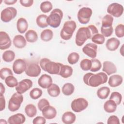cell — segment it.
<instances>
[{
	"mask_svg": "<svg viewBox=\"0 0 124 124\" xmlns=\"http://www.w3.org/2000/svg\"><path fill=\"white\" fill-rule=\"evenodd\" d=\"M98 33V29L93 25L81 27L76 33L75 43L78 46H82L88 39H91L93 36Z\"/></svg>",
	"mask_w": 124,
	"mask_h": 124,
	"instance_id": "cell-1",
	"label": "cell"
},
{
	"mask_svg": "<svg viewBox=\"0 0 124 124\" xmlns=\"http://www.w3.org/2000/svg\"><path fill=\"white\" fill-rule=\"evenodd\" d=\"M108 79V75L104 72H99L96 74L87 73L84 75L83 78L85 84L92 87H96L106 83Z\"/></svg>",
	"mask_w": 124,
	"mask_h": 124,
	"instance_id": "cell-2",
	"label": "cell"
},
{
	"mask_svg": "<svg viewBox=\"0 0 124 124\" xmlns=\"http://www.w3.org/2000/svg\"><path fill=\"white\" fill-rule=\"evenodd\" d=\"M61 63L51 61L47 58H43L40 61V66L45 71L52 75H59Z\"/></svg>",
	"mask_w": 124,
	"mask_h": 124,
	"instance_id": "cell-3",
	"label": "cell"
},
{
	"mask_svg": "<svg viewBox=\"0 0 124 124\" xmlns=\"http://www.w3.org/2000/svg\"><path fill=\"white\" fill-rule=\"evenodd\" d=\"M77 28V24L73 20L66 21L60 32V36L64 40H68L71 38Z\"/></svg>",
	"mask_w": 124,
	"mask_h": 124,
	"instance_id": "cell-4",
	"label": "cell"
},
{
	"mask_svg": "<svg viewBox=\"0 0 124 124\" xmlns=\"http://www.w3.org/2000/svg\"><path fill=\"white\" fill-rule=\"evenodd\" d=\"M62 17V11L58 8L54 9L47 16V23L51 27L57 28L60 26Z\"/></svg>",
	"mask_w": 124,
	"mask_h": 124,
	"instance_id": "cell-5",
	"label": "cell"
},
{
	"mask_svg": "<svg viewBox=\"0 0 124 124\" xmlns=\"http://www.w3.org/2000/svg\"><path fill=\"white\" fill-rule=\"evenodd\" d=\"M23 101V96L17 92L14 93L8 102V108L10 111L14 112L19 109Z\"/></svg>",
	"mask_w": 124,
	"mask_h": 124,
	"instance_id": "cell-6",
	"label": "cell"
},
{
	"mask_svg": "<svg viewBox=\"0 0 124 124\" xmlns=\"http://www.w3.org/2000/svg\"><path fill=\"white\" fill-rule=\"evenodd\" d=\"M92 13V10L89 7H83L80 8L77 16L78 21L82 24H87L90 21Z\"/></svg>",
	"mask_w": 124,
	"mask_h": 124,
	"instance_id": "cell-7",
	"label": "cell"
},
{
	"mask_svg": "<svg viewBox=\"0 0 124 124\" xmlns=\"http://www.w3.org/2000/svg\"><path fill=\"white\" fill-rule=\"evenodd\" d=\"M88 106V102L84 98H78L72 101L71 107L75 112H80L85 110Z\"/></svg>",
	"mask_w": 124,
	"mask_h": 124,
	"instance_id": "cell-8",
	"label": "cell"
},
{
	"mask_svg": "<svg viewBox=\"0 0 124 124\" xmlns=\"http://www.w3.org/2000/svg\"><path fill=\"white\" fill-rule=\"evenodd\" d=\"M17 13V10L15 8L13 7H7L1 12V20L4 22H9L16 16Z\"/></svg>",
	"mask_w": 124,
	"mask_h": 124,
	"instance_id": "cell-9",
	"label": "cell"
},
{
	"mask_svg": "<svg viewBox=\"0 0 124 124\" xmlns=\"http://www.w3.org/2000/svg\"><path fill=\"white\" fill-rule=\"evenodd\" d=\"M107 11L109 15H111L112 16L119 17L122 15L124 11V8L122 5L118 3L114 2L108 5Z\"/></svg>",
	"mask_w": 124,
	"mask_h": 124,
	"instance_id": "cell-10",
	"label": "cell"
},
{
	"mask_svg": "<svg viewBox=\"0 0 124 124\" xmlns=\"http://www.w3.org/2000/svg\"><path fill=\"white\" fill-rule=\"evenodd\" d=\"M32 84V82L31 79H24L18 82V85L16 87V90L18 93L22 94L31 88Z\"/></svg>",
	"mask_w": 124,
	"mask_h": 124,
	"instance_id": "cell-11",
	"label": "cell"
},
{
	"mask_svg": "<svg viewBox=\"0 0 124 124\" xmlns=\"http://www.w3.org/2000/svg\"><path fill=\"white\" fill-rule=\"evenodd\" d=\"M27 67V63L24 60L18 59L13 63V70L15 74L20 75L25 71Z\"/></svg>",
	"mask_w": 124,
	"mask_h": 124,
	"instance_id": "cell-12",
	"label": "cell"
},
{
	"mask_svg": "<svg viewBox=\"0 0 124 124\" xmlns=\"http://www.w3.org/2000/svg\"><path fill=\"white\" fill-rule=\"evenodd\" d=\"M26 74L30 77H37L41 72V67L36 63H31L27 66L25 70Z\"/></svg>",
	"mask_w": 124,
	"mask_h": 124,
	"instance_id": "cell-13",
	"label": "cell"
},
{
	"mask_svg": "<svg viewBox=\"0 0 124 124\" xmlns=\"http://www.w3.org/2000/svg\"><path fill=\"white\" fill-rule=\"evenodd\" d=\"M97 46L93 43L87 44L83 48L82 51L87 56L94 59L96 57Z\"/></svg>",
	"mask_w": 124,
	"mask_h": 124,
	"instance_id": "cell-14",
	"label": "cell"
},
{
	"mask_svg": "<svg viewBox=\"0 0 124 124\" xmlns=\"http://www.w3.org/2000/svg\"><path fill=\"white\" fill-rule=\"evenodd\" d=\"M12 41L9 35L5 31L0 32V49L5 50L9 48L11 45Z\"/></svg>",
	"mask_w": 124,
	"mask_h": 124,
	"instance_id": "cell-15",
	"label": "cell"
},
{
	"mask_svg": "<svg viewBox=\"0 0 124 124\" xmlns=\"http://www.w3.org/2000/svg\"><path fill=\"white\" fill-rule=\"evenodd\" d=\"M38 84L41 88L47 89L52 84V79L49 75L43 74L39 78Z\"/></svg>",
	"mask_w": 124,
	"mask_h": 124,
	"instance_id": "cell-16",
	"label": "cell"
},
{
	"mask_svg": "<svg viewBox=\"0 0 124 124\" xmlns=\"http://www.w3.org/2000/svg\"><path fill=\"white\" fill-rule=\"evenodd\" d=\"M42 113L44 117L46 119H52L57 115V110L53 106L48 105L46 107L42 110Z\"/></svg>",
	"mask_w": 124,
	"mask_h": 124,
	"instance_id": "cell-17",
	"label": "cell"
},
{
	"mask_svg": "<svg viewBox=\"0 0 124 124\" xmlns=\"http://www.w3.org/2000/svg\"><path fill=\"white\" fill-rule=\"evenodd\" d=\"M102 71L107 75H110L117 72V68L115 65L111 62L105 61L103 62Z\"/></svg>",
	"mask_w": 124,
	"mask_h": 124,
	"instance_id": "cell-18",
	"label": "cell"
},
{
	"mask_svg": "<svg viewBox=\"0 0 124 124\" xmlns=\"http://www.w3.org/2000/svg\"><path fill=\"white\" fill-rule=\"evenodd\" d=\"M26 118L21 113H16L11 116L8 119V123L9 124H22L25 123Z\"/></svg>",
	"mask_w": 124,
	"mask_h": 124,
	"instance_id": "cell-19",
	"label": "cell"
},
{
	"mask_svg": "<svg viewBox=\"0 0 124 124\" xmlns=\"http://www.w3.org/2000/svg\"><path fill=\"white\" fill-rule=\"evenodd\" d=\"M120 44V42L119 39L115 37H112L108 39L106 43V46L108 50L113 51L118 48Z\"/></svg>",
	"mask_w": 124,
	"mask_h": 124,
	"instance_id": "cell-20",
	"label": "cell"
},
{
	"mask_svg": "<svg viewBox=\"0 0 124 124\" xmlns=\"http://www.w3.org/2000/svg\"><path fill=\"white\" fill-rule=\"evenodd\" d=\"M123 77L119 75H113L108 78V84L111 87H116L122 83Z\"/></svg>",
	"mask_w": 124,
	"mask_h": 124,
	"instance_id": "cell-21",
	"label": "cell"
},
{
	"mask_svg": "<svg viewBox=\"0 0 124 124\" xmlns=\"http://www.w3.org/2000/svg\"><path fill=\"white\" fill-rule=\"evenodd\" d=\"M73 70L72 67L68 65H64L62 63L61 64V68L59 72V75L62 78H68L72 76Z\"/></svg>",
	"mask_w": 124,
	"mask_h": 124,
	"instance_id": "cell-22",
	"label": "cell"
},
{
	"mask_svg": "<svg viewBox=\"0 0 124 124\" xmlns=\"http://www.w3.org/2000/svg\"><path fill=\"white\" fill-rule=\"evenodd\" d=\"M76 119V115L71 111L64 112L62 117V121L65 124H72L75 122Z\"/></svg>",
	"mask_w": 124,
	"mask_h": 124,
	"instance_id": "cell-23",
	"label": "cell"
},
{
	"mask_svg": "<svg viewBox=\"0 0 124 124\" xmlns=\"http://www.w3.org/2000/svg\"><path fill=\"white\" fill-rule=\"evenodd\" d=\"M13 44L14 46L18 48H22L26 46V40L21 35H16L13 38Z\"/></svg>",
	"mask_w": 124,
	"mask_h": 124,
	"instance_id": "cell-24",
	"label": "cell"
},
{
	"mask_svg": "<svg viewBox=\"0 0 124 124\" xmlns=\"http://www.w3.org/2000/svg\"><path fill=\"white\" fill-rule=\"evenodd\" d=\"M16 28L19 33L25 32L28 28V23L26 19L23 17L19 18L16 22Z\"/></svg>",
	"mask_w": 124,
	"mask_h": 124,
	"instance_id": "cell-25",
	"label": "cell"
},
{
	"mask_svg": "<svg viewBox=\"0 0 124 124\" xmlns=\"http://www.w3.org/2000/svg\"><path fill=\"white\" fill-rule=\"evenodd\" d=\"M117 106V105L114 101L109 99L105 102L103 107L106 112L108 113H112L116 111Z\"/></svg>",
	"mask_w": 124,
	"mask_h": 124,
	"instance_id": "cell-26",
	"label": "cell"
},
{
	"mask_svg": "<svg viewBox=\"0 0 124 124\" xmlns=\"http://www.w3.org/2000/svg\"><path fill=\"white\" fill-rule=\"evenodd\" d=\"M48 94L53 97H56L59 95L61 93L60 87L56 84L52 83L47 89Z\"/></svg>",
	"mask_w": 124,
	"mask_h": 124,
	"instance_id": "cell-27",
	"label": "cell"
},
{
	"mask_svg": "<svg viewBox=\"0 0 124 124\" xmlns=\"http://www.w3.org/2000/svg\"><path fill=\"white\" fill-rule=\"evenodd\" d=\"M47 16L46 15L41 14L39 15L36 19L37 26L41 28H45L48 26L47 23Z\"/></svg>",
	"mask_w": 124,
	"mask_h": 124,
	"instance_id": "cell-28",
	"label": "cell"
},
{
	"mask_svg": "<svg viewBox=\"0 0 124 124\" xmlns=\"http://www.w3.org/2000/svg\"><path fill=\"white\" fill-rule=\"evenodd\" d=\"M25 36L26 41L30 43H34L38 39L37 33L33 30H28L26 32Z\"/></svg>",
	"mask_w": 124,
	"mask_h": 124,
	"instance_id": "cell-29",
	"label": "cell"
},
{
	"mask_svg": "<svg viewBox=\"0 0 124 124\" xmlns=\"http://www.w3.org/2000/svg\"><path fill=\"white\" fill-rule=\"evenodd\" d=\"M110 92V89L108 87H102L98 89L97 91V96L101 99H105L108 98Z\"/></svg>",
	"mask_w": 124,
	"mask_h": 124,
	"instance_id": "cell-30",
	"label": "cell"
},
{
	"mask_svg": "<svg viewBox=\"0 0 124 124\" xmlns=\"http://www.w3.org/2000/svg\"><path fill=\"white\" fill-rule=\"evenodd\" d=\"M25 112L29 117H33L37 114L36 108L34 105L32 104H28L25 108Z\"/></svg>",
	"mask_w": 124,
	"mask_h": 124,
	"instance_id": "cell-31",
	"label": "cell"
},
{
	"mask_svg": "<svg viewBox=\"0 0 124 124\" xmlns=\"http://www.w3.org/2000/svg\"><path fill=\"white\" fill-rule=\"evenodd\" d=\"M53 36V32L51 30L46 29L43 31L40 34V38L42 40L45 42L50 41Z\"/></svg>",
	"mask_w": 124,
	"mask_h": 124,
	"instance_id": "cell-32",
	"label": "cell"
},
{
	"mask_svg": "<svg viewBox=\"0 0 124 124\" xmlns=\"http://www.w3.org/2000/svg\"><path fill=\"white\" fill-rule=\"evenodd\" d=\"M75 91V87L71 83H65L62 87V93L66 96H69L73 94Z\"/></svg>",
	"mask_w": 124,
	"mask_h": 124,
	"instance_id": "cell-33",
	"label": "cell"
},
{
	"mask_svg": "<svg viewBox=\"0 0 124 124\" xmlns=\"http://www.w3.org/2000/svg\"><path fill=\"white\" fill-rule=\"evenodd\" d=\"M3 60L7 62H10L14 61L15 58V52L11 50L5 51L2 55Z\"/></svg>",
	"mask_w": 124,
	"mask_h": 124,
	"instance_id": "cell-34",
	"label": "cell"
},
{
	"mask_svg": "<svg viewBox=\"0 0 124 124\" xmlns=\"http://www.w3.org/2000/svg\"><path fill=\"white\" fill-rule=\"evenodd\" d=\"M113 17L111 15H106L102 18V26L103 27H112L113 22Z\"/></svg>",
	"mask_w": 124,
	"mask_h": 124,
	"instance_id": "cell-35",
	"label": "cell"
},
{
	"mask_svg": "<svg viewBox=\"0 0 124 124\" xmlns=\"http://www.w3.org/2000/svg\"><path fill=\"white\" fill-rule=\"evenodd\" d=\"M5 82L7 86L10 88H14L18 85L17 79L13 76H10L5 79Z\"/></svg>",
	"mask_w": 124,
	"mask_h": 124,
	"instance_id": "cell-36",
	"label": "cell"
},
{
	"mask_svg": "<svg viewBox=\"0 0 124 124\" xmlns=\"http://www.w3.org/2000/svg\"><path fill=\"white\" fill-rule=\"evenodd\" d=\"M53 6L51 2L49 1H45L42 2L40 6L42 12L44 13H48L52 9Z\"/></svg>",
	"mask_w": 124,
	"mask_h": 124,
	"instance_id": "cell-37",
	"label": "cell"
},
{
	"mask_svg": "<svg viewBox=\"0 0 124 124\" xmlns=\"http://www.w3.org/2000/svg\"><path fill=\"white\" fill-rule=\"evenodd\" d=\"M91 60L92 62V66L90 70L93 72L99 71L102 67V64L100 61L95 58L92 59Z\"/></svg>",
	"mask_w": 124,
	"mask_h": 124,
	"instance_id": "cell-38",
	"label": "cell"
},
{
	"mask_svg": "<svg viewBox=\"0 0 124 124\" xmlns=\"http://www.w3.org/2000/svg\"><path fill=\"white\" fill-rule=\"evenodd\" d=\"M79 59V54L75 52L70 53L67 57V61L70 64H75L77 63Z\"/></svg>",
	"mask_w": 124,
	"mask_h": 124,
	"instance_id": "cell-39",
	"label": "cell"
},
{
	"mask_svg": "<svg viewBox=\"0 0 124 124\" xmlns=\"http://www.w3.org/2000/svg\"><path fill=\"white\" fill-rule=\"evenodd\" d=\"M91 40L93 43L98 45H102L105 42V38L102 34L98 33L93 36Z\"/></svg>",
	"mask_w": 124,
	"mask_h": 124,
	"instance_id": "cell-40",
	"label": "cell"
},
{
	"mask_svg": "<svg viewBox=\"0 0 124 124\" xmlns=\"http://www.w3.org/2000/svg\"><path fill=\"white\" fill-rule=\"evenodd\" d=\"M43 92L41 89L35 88L32 89L30 92V96L33 99H37L40 98L42 95Z\"/></svg>",
	"mask_w": 124,
	"mask_h": 124,
	"instance_id": "cell-41",
	"label": "cell"
},
{
	"mask_svg": "<svg viewBox=\"0 0 124 124\" xmlns=\"http://www.w3.org/2000/svg\"><path fill=\"white\" fill-rule=\"evenodd\" d=\"M109 99L114 101L117 105L121 104L122 100V94L118 92H112L109 97Z\"/></svg>",
	"mask_w": 124,
	"mask_h": 124,
	"instance_id": "cell-42",
	"label": "cell"
},
{
	"mask_svg": "<svg viewBox=\"0 0 124 124\" xmlns=\"http://www.w3.org/2000/svg\"><path fill=\"white\" fill-rule=\"evenodd\" d=\"M92 66V62L91 60L84 59L80 62V67L83 71L90 70Z\"/></svg>",
	"mask_w": 124,
	"mask_h": 124,
	"instance_id": "cell-43",
	"label": "cell"
},
{
	"mask_svg": "<svg viewBox=\"0 0 124 124\" xmlns=\"http://www.w3.org/2000/svg\"><path fill=\"white\" fill-rule=\"evenodd\" d=\"M10 76H13V72L11 69L7 67H4L0 69V77L1 79L4 80Z\"/></svg>",
	"mask_w": 124,
	"mask_h": 124,
	"instance_id": "cell-44",
	"label": "cell"
},
{
	"mask_svg": "<svg viewBox=\"0 0 124 124\" xmlns=\"http://www.w3.org/2000/svg\"><path fill=\"white\" fill-rule=\"evenodd\" d=\"M115 33L118 38H122L124 36V25L122 24L118 25L115 29Z\"/></svg>",
	"mask_w": 124,
	"mask_h": 124,
	"instance_id": "cell-45",
	"label": "cell"
},
{
	"mask_svg": "<svg viewBox=\"0 0 124 124\" xmlns=\"http://www.w3.org/2000/svg\"><path fill=\"white\" fill-rule=\"evenodd\" d=\"M101 32L102 34L106 37H109L112 35L113 32V29L112 27H101Z\"/></svg>",
	"mask_w": 124,
	"mask_h": 124,
	"instance_id": "cell-46",
	"label": "cell"
},
{
	"mask_svg": "<svg viewBox=\"0 0 124 124\" xmlns=\"http://www.w3.org/2000/svg\"><path fill=\"white\" fill-rule=\"evenodd\" d=\"M50 105L49 102L48 101L45 99V98H42L40 99L37 104V107L38 109L40 111H41L46 106Z\"/></svg>",
	"mask_w": 124,
	"mask_h": 124,
	"instance_id": "cell-47",
	"label": "cell"
},
{
	"mask_svg": "<svg viewBox=\"0 0 124 124\" xmlns=\"http://www.w3.org/2000/svg\"><path fill=\"white\" fill-rule=\"evenodd\" d=\"M108 124H119L120 121L118 117L115 115L110 116L108 119Z\"/></svg>",
	"mask_w": 124,
	"mask_h": 124,
	"instance_id": "cell-48",
	"label": "cell"
},
{
	"mask_svg": "<svg viewBox=\"0 0 124 124\" xmlns=\"http://www.w3.org/2000/svg\"><path fill=\"white\" fill-rule=\"evenodd\" d=\"M46 123V118L42 116H37L34 118L32 121V123L33 124H45Z\"/></svg>",
	"mask_w": 124,
	"mask_h": 124,
	"instance_id": "cell-49",
	"label": "cell"
},
{
	"mask_svg": "<svg viewBox=\"0 0 124 124\" xmlns=\"http://www.w3.org/2000/svg\"><path fill=\"white\" fill-rule=\"evenodd\" d=\"M19 2L22 6L29 7L32 5L34 1L33 0H20Z\"/></svg>",
	"mask_w": 124,
	"mask_h": 124,
	"instance_id": "cell-50",
	"label": "cell"
},
{
	"mask_svg": "<svg viewBox=\"0 0 124 124\" xmlns=\"http://www.w3.org/2000/svg\"><path fill=\"white\" fill-rule=\"evenodd\" d=\"M0 111H1L5 108V105H6V102L5 98L3 96V95H0Z\"/></svg>",
	"mask_w": 124,
	"mask_h": 124,
	"instance_id": "cell-51",
	"label": "cell"
},
{
	"mask_svg": "<svg viewBox=\"0 0 124 124\" xmlns=\"http://www.w3.org/2000/svg\"><path fill=\"white\" fill-rule=\"evenodd\" d=\"M3 1L7 5H13L17 2V0H4Z\"/></svg>",
	"mask_w": 124,
	"mask_h": 124,
	"instance_id": "cell-52",
	"label": "cell"
},
{
	"mask_svg": "<svg viewBox=\"0 0 124 124\" xmlns=\"http://www.w3.org/2000/svg\"><path fill=\"white\" fill-rule=\"evenodd\" d=\"M0 95H3L5 91V87L4 86V85L2 83H0Z\"/></svg>",
	"mask_w": 124,
	"mask_h": 124,
	"instance_id": "cell-53",
	"label": "cell"
},
{
	"mask_svg": "<svg viewBox=\"0 0 124 124\" xmlns=\"http://www.w3.org/2000/svg\"><path fill=\"white\" fill-rule=\"evenodd\" d=\"M123 48H124V45H123L121 46V48L120 50V52L122 56H124V53H123Z\"/></svg>",
	"mask_w": 124,
	"mask_h": 124,
	"instance_id": "cell-54",
	"label": "cell"
},
{
	"mask_svg": "<svg viewBox=\"0 0 124 124\" xmlns=\"http://www.w3.org/2000/svg\"><path fill=\"white\" fill-rule=\"evenodd\" d=\"M0 124H7L8 122H7L5 120H4V119H1L0 120Z\"/></svg>",
	"mask_w": 124,
	"mask_h": 124,
	"instance_id": "cell-55",
	"label": "cell"
}]
</instances>
